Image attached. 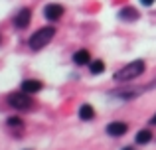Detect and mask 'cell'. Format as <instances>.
I'll return each instance as SVG.
<instances>
[{
	"instance_id": "obj_1",
	"label": "cell",
	"mask_w": 156,
	"mask_h": 150,
	"mask_svg": "<svg viewBox=\"0 0 156 150\" xmlns=\"http://www.w3.org/2000/svg\"><path fill=\"white\" fill-rule=\"evenodd\" d=\"M144 61L142 59H134V61H130L129 65L121 67V69L115 73V81H130V79H136V77H140L144 73Z\"/></svg>"
},
{
	"instance_id": "obj_2",
	"label": "cell",
	"mask_w": 156,
	"mask_h": 150,
	"mask_svg": "<svg viewBox=\"0 0 156 150\" xmlns=\"http://www.w3.org/2000/svg\"><path fill=\"white\" fill-rule=\"evenodd\" d=\"M53 36H55V28H51V26L40 28L38 32H34V36H30V42L28 44H30V47L34 51H40V50H44V47L51 42Z\"/></svg>"
},
{
	"instance_id": "obj_3",
	"label": "cell",
	"mask_w": 156,
	"mask_h": 150,
	"mask_svg": "<svg viewBox=\"0 0 156 150\" xmlns=\"http://www.w3.org/2000/svg\"><path fill=\"white\" fill-rule=\"evenodd\" d=\"M8 105L18 109V111H30V109L34 107V101L28 97L26 91H22V93H12V95L8 97Z\"/></svg>"
},
{
	"instance_id": "obj_4",
	"label": "cell",
	"mask_w": 156,
	"mask_h": 150,
	"mask_svg": "<svg viewBox=\"0 0 156 150\" xmlns=\"http://www.w3.org/2000/svg\"><path fill=\"white\" fill-rule=\"evenodd\" d=\"M30 20H32V10L30 8H22V10H18V14L14 16V26L18 28V30H24V28H28Z\"/></svg>"
},
{
	"instance_id": "obj_5",
	"label": "cell",
	"mask_w": 156,
	"mask_h": 150,
	"mask_svg": "<svg viewBox=\"0 0 156 150\" xmlns=\"http://www.w3.org/2000/svg\"><path fill=\"white\" fill-rule=\"evenodd\" d=\"M44 16H46L50 22H55V20H59L61 16H63V6H59V4H48V6L44 8Z\"/></svg>"
},
{
	"instance_id": "obj_6",
	"label": "cell",
	"mask_w": 156,
	"mask_h": 150,
	"mask_svg": "<svg viewBox=\"0 0 156 150\" xmlns=\"http://www.w3.org/2000/svg\"><path fill=\"white\" fill-rule=\"evenodd\" d=\"M126 131H129V124H126V123H119V120H115V123L107 124V134H111V136H122Z\"/></svg>"
},
{
	"instance_id": "obj_7",
	"label": "cell",
	"mask_w": 156,
	"mask_h": 150,
	"mask_svg": "<svg viewBox=\"0 0 156 150\" xmlns=\"http://www.w3.org/2000/svg\"><path fill=\"white\" fill-rule=\"evenodd\" d=\"M22 91H26L28 95H30V93H38V91H42V83L36 81V79H26L22 83Z\"/></svg>"
},
{
	"instance_id": "obj_8",
	"label": "cell",
	"mask_w": 156,
	"mask_h": 150,
	"mask_svg": "<svg viewBox=\"0 0 156 150\" xmlns=\"http://www.w3.org/2000/svg\"><path fill=\"white\" fill-rule=\"evenodd\" d=\"M119 18H121V20H129V22H134V20L140 18V14H138L134 8L129 6V8H122V10L119 12Z\"/></svg>"
},
{
	"instance_id": "obj_9",
	"label": "cell",
	"mask_w": 156,
	"mask_h": 150,
	"mask_svg": "<svg viewBox=\"0 0 156 150\" xmlns=\"http://www.w3.org/2000/svg\"><path fill=\"white\" fill-rule=\"evenodd\" d=\"M73 61L77 63V65H87L89 61H91V55H89L87 50H79L73 54Z\"/></svg>"
},
{
	"instance_id": "obj_10",
	"label": "cell",
	"mask_w": 156,
	"mask_h": 150,
	"mask_svg": "<svg viewBox=\"0 0 156 150\" xmlns=\"http://www.w3.org/2000/svg\"><path fill=\"white\" fill-rule=\"evenodd\" d=\"M79 117H81L83 120H91L93 117H95V111H93L91 105L85 103V105H81V109H79Z\"/></svg>"
},
{
	"instance_id": "obj_11",
	"label": "cell",
	"mask_w": 156,
	"mask_h": 150,
	"mask_svg": "<svg viewBox=\"0 0 156 150\" xmlns=\"http://www.w3.org/2000/svg\"><path fill=\"white\" fill-rule=\"evenodd\" d=\"M150 140H152V132H150L148 128H142V131L136 132V142L138 144H146V142H150Z\"/></svg>"
},
{
	"instance_id": "obj_12",
	"label": "cell",
	"mask_w": 156,
	"mask_h": 150,
	"mask_svg": "<svg viewBox=\"0 0 156 150\" xmlns=\"http://www.w3.org/2000/svg\"><path fill=\"white\" fill-rule=\"evenodd\" d=\"M89 67H91V73H93V75H99V73H103V71H105V63L101 61V59L91 61V65H89Z\"/></svg>"
},
{
	"instance_id": "obj_13",
	"label": "cell",
	"mask_w": 156,
	"mask_h": 150,
	"mask_svg": "<svg viewBox=\"0 0 156 150\" xmlns=\"http://www.w3.org/2000/svg\"><path fill=\"white\" fill-rule=\"evenodd\" d=\"M8 124H10V127H22V120L16 119V117H12V119H8Z\"/></svg>"
},
{
	"instance_id": "obj_14",
	"label": "cell",
	"mask_w": 156,
	"mask_h": 150,
	"mask_svg": "<svg viewBox=\"0 0 156 150\" xmlns=\"http://www.w3.org/2000/svg\"><path fill=\"white\" fill-rule=\"evenodd\" d=\"M156 0H140V4H144V6H152Z\"/></svg>"
},
{
	"instance_id": "obj_15",
	"label": "cell",
	"mask_w": 156,
	"mask_h": 150,
	"mask_svg": "<svg viewBox=\"0 0 156 150\" xmlns=\"http://www.w3.org/2000/svg\"><path fill=\"white\" fill-rule=\"evenodd\" d=\"M150 124H156V115L152 117V119H150Z\"/></svg>"
},
{
	"instance_id": "obj_16",
	"label": "cell",
	"mask_w": 156,
	"mask_h": 150,
	"mask_svg": "<svg viewBox=\"0 0 156 150\" xmlns=\"http://www.w3.org/2000/svg\"><path fill=\"white\" fill-rule=\"evenodd\" d=\"M122 150H134V148H130V146H126V148H122Z\"/></svg>"
}]
</instances>
